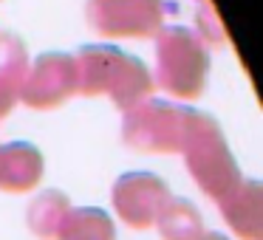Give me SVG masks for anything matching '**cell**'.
<instances>
[{
  "mask_svg": "<svg viewBox=\"0 0 263 240\" xmlns=\"http://www.w3.org/2000/svg\"><path fill=\"white\" fill-rule=\"evenodd\" d=\"M74 63L77 93H82V96H105L108 93L122 113L142 105L156 91L153 71L139 57L125 54L110 43L82 46L74 54Z\"/></svg>",
  "mask_w": 263,
  "mask_h": 240,
  "instance_id": "6da1fadb",
  "label": "cell"
},
{
  "mask_svg": "<svg viewBox=\"0 0 263 240\" xmlns=\"http://www.w3.org/2000/svg\"><path fill=\"white\" fill-rule=\"evenodd\" d=\"M263 189L255 178H243L227 198L221 201L223 221L229 223L240 240H260L263 237Z\"/></svg>",
  "mask_w": 263,
  "mask_h": 240,
  "instance_id": "ba28073f",
  "label": "cell"
},
{
  "mask_svg": "<svg viewBox=\"0 0 263 240\" xmlns=\"http://www.w3.org/2000/svg\"><path fill=\"white\" fill-rule=\"evenodd\" d=\"M54 240H116V226L105 209H97V206L74 209L71 206Z\"/></svg>",
  "mask_w": 263,
  "mask_h": 240,
  "instance_id": "30bf717a",
  "label": "cell"
},
{
  "mask_svg": "<svg viewBox=\"0 0 263 240\" xmlns=\"http://www.w3.org/2000/svg\"><path fill=\"white\" fill-rule=\"evenodd\" d=\"M210 76V48L187 26H164L156 34L153 82L173 99L193 102L204 93Z\"/></svg>",
  "mask_w": 263,
  "mask_h": 240,
  "instance_id": "3957f363",
  "label": "cell"
},
{
  "mask_svg": "<svg viewBox=\"0 0 263 240\" xmlns=\"http://www.w3.org/2000/svg\"><path fill=\"white\" fill-rule=\"evenodd\" d=\"M164 0H88V26L105 40H150L164 29Z\"/></svg>",
  "mask_w": 263,
  "mask_h": 240,
  "instance_id": "5b68a950",
  "label": "cell"
},
{
  "mask_svg": "<svg viewBox=\"0 0 263 240\" xmlns=\"http://www.w3.org/2000/svg\"><path fill=\"white\" fill-rule=\"evenodd\" d=\"M29 65H31V59H29V51H26L23 40L17 34H12V31L0 29V79L20 91Z\"/></svg>",
  "mask_w": 263,
  "mask_h": 240,
  "instance_id": "4fadbf2b",
  "label": "cell"
},
{
  "mask_svg": "<svg viewBox=\"0 0 263 240\" xmlns=\"http://www.w3.org/2000/svg\"><path fill=\"white\" fill-rule=\"evenodd\" d=\"M68 209H71L68 195L60 192V189H46L29 204V229L40 240H54Z\"/></svg>",
  "mask_w": 263,
  "mask_h": 240,
  "instance_id": "7c38bea8",
  "label": "cell"
},
{
  "mask_svg": "<svg viewBox=\"0 0 263 240\" xmlns=\"http://www.w3.org/2000/svg\"><path fill=\"white\" fill-rule=\"evenodd\" d=\"M77 93V63L74 54L48 51L29 65L20 85L17 102L31 110H54Z\"/></svg>",
  "mask_w": 263,
  "mask_h": 240,
  "instance_id": "8992f818",
  "label": "cell"
},
{
  "mask_svg": "<svg viewBox=\"0 0 263 240\" xmlns=\"http://www.w3.org/2000/svg\"><path fill=\"white\" fill-rule=\"evenodd\" d=\"M17 88L9 85V82L0 79V119H6L9 113L14 110V105H17Z\"/></svg>",
  "mask_w": 263,
  "mask_h": 240,
  "instance_id": "9a60e30c",
  "label": "cell"
},
{
  "mask_svg": "<svg viewBox=\"0 0 263 240\" xmlns=\"http://www.w3.org/2000/svg\"><path fill=\"white\" fill-rule=\"evenodd\" d=\"M46 161L29 142L0 144V189L3 192H31L40 184Z\"/></svg>",
  "mask_w": 263,
  "mask_h": 240,
  "instance_id": "9c48e42d",
  "label": "cell"
},
{
  "mask_svg": "<svg viewBox=\"0 0 263 240\" xmlns=\"http://www.w3.org/2000/svg\"><path fill=\"white\" fill-rule=\"evenodd\" d=\"M195 37L204 43L206 48H223L227 46V31L218 17V12L210 6V0H201V9L195 12Z\"/></svg>",
  "mask_w": 263,
  "mask_h": 240,
  "instance_id": "5bb4252c",
  "label": "cell"
},
{
  "mask_svg": "<svg viewBox=\"0 0 263 240\" xmlns=\"http://www.w3.org/2000/svg\"><path fill=\"white\" fill-rule=\"evenodd\" d=\"M181 155L187 164L193 181L198 189L221 204L243 178H240V167L235 161L232 150H229L223 130L210 113L204 110H193L187 113V130H184L181 142Z\"/></svg>",
  "mask_w": 263,
  "mask_h": 240,
  "instance_id": "7a4b0ae2",
  "label": "cell"
},
{
  "mask_svg": "<svg viewBox=\"0 0 263 240\" xmlns=\"http://www.w3.org/2000/svg\"><path fill=\"white\" fill-rule=\"evenodd\" d=\"M170 198L173 192L164 184V178H159L156 172H144V170L119 175L114 184V192H110L116 215L130 229L153 226Z\"/></svg>",
  "mask_w": 263,
  "mask_h": 240,
  "instance_id": "52a82bcc",
  "label": "cell"
},
{
  "mask_svg": "<svg viewBox=\"0 0 263 240\" xmlns=\"http://www.w3.org/2000/svg\"><path fill=\"white\" fill-rule=\"evenodd\" d=\"M198 240H229V237H223V234H218V232H204Z\"/></svg>",
  "mask_w": 263,
  "mask_h": 240,
  "instance_id": "2e32d148",
  "label": "cell"
},
{
  "mask_svg": "<svg viewBox=\"0 0 263 240\" xmlns=\"http://www.w3.org/2000/svg\"><path fill=\"white\" fill-rule=\"evenodd\" d=\"M190 108L167 99H144L130 108L122 119V138L127 147L150 155H173L181 153L184 130H187Z\"/></svg>",
  "mask_w": 263,
  "mask_h": 240,
  "instance_id": "277c9868",
  "label": "cell"
},
{
  "mask_svg": "<svg viewBox=\"0 0 263 240\" xmlns=\"http://www.w3.org/2000/svg\"><path fill=\"white\" fill-rule=\"evenodd\" d=\"M153 226H159L161 240H198L204 234L201 212L187 198H170Z\"/></svg>",
  "mask_w": 263,
  "mask_h": 240,
  "instance_id": "8fae6325",
  "label": "cell"
}]
</instances>
